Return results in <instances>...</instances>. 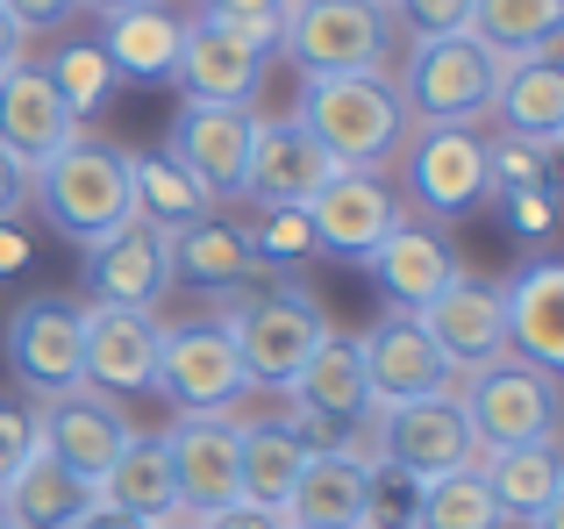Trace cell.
<instances>
[{"label":"cell","mask_w":564,"mask_h":529,"mask_svg":"<svg viewBox=\"0 0 564 529\" xmlns=\"http://www.w3.org/2000/svg\"><path fill=\"white\" fill-rule=\"evenodd\" d=\"M500 301H508V358L557 379L564 373V258H529L500 287Z\"/></svg>","instance_id":"obj_23"},{"label":"cell","mask_w":564,"mask_h":529,"mask_svg":"<svg viewBox=\"0 0 564 529\" xmlns=\"http://www.w3.org/2000/svg\"><path fill=\"white\" fill-rule=\"evenodd\" d=\"M301 215H307V229H315L322 251L329 258H358V264L408 223V208H400V194H393L386 172H336Z\"/></svg>","instance_id":"obj_16"},{"label":"cell","mask_w":564,"mask_h":529,"mask_svg":"<svg viewBox=\"0 0 564 529\" xmlns=\"http://www.w3.org/2000/svg\"><path fill=\"white\" fill-rule=\"evenodd\" d=\"M129 208H137L143 223H158V229H180V223L215 215V201H207V186L193 180L186 165H172L165 151H151V158L129 151Z\"/></svg>","instance_id":"obj_34"},{"label":"cell","mask_w":564,"mask_h":529,"mask_svg":"<svg viewBox=\"0 0 564 529\" xmlns=\"http://www.w3.org/2000/svg\"><path fill=\"white\" fill-rule=\"evenodd\" d=\"M414 529H508V522H500L479 465H465V473H443L414 487Z\"/></svg>","instance_id":"obj_35"},{"label":"cell","mask_w":564,"mask_h":529,"mask_svg":"<svg viewBox=\"0 0 564 529\" xmlns=\"http://www.w3.org/2000/svg\"><path fill=\"white\" fill-rule=\"evenodd\" d=\"M372 279H379V293L393 301V315H422L429 301H436L451 279H465V264H457V251L436 237L429 223H400L393 237L379 244L372 258Z\"/></svg>","instance_id":"obj_25"},{"label":"cell","mask_w":564,"mask_h":529,"mask_svg":"<svg viewBox=\"0 0 564 529\" xmlns=\"http://www.w3.org/2000/svg\"><path fill=\"white\" fill-rule=\"evenodd\" d=\"M336 172L344 165H336L293 115H258V129H250V165H243V201H258V215L307 208Z\"/></svg>","instance_id":"obj_12"},{"label":"cell","mask_w":564,"mask_h":529,"mask_svg":"<svg viewBox=\"0 0 564 529\" xmlns=\"http://www.w3.org/2000/svg\"><path fill=\"white\" fill-rule=\"evenodd\" d=\"M414 322L451 358V373H479V365L508 358V301H500L494 279H451Z\"/></svg>","instance_id":"obj_17"},{"label":"cell","mask_w":564,"mask_h":529,"mask_svg":"<svg viewBox=\"0 0 564 529\" xmlns=\"http://www.w3.org/2000/svg\"><path fill=\"white\" fill-rule=\"evenodd\" d=\"M221 14H286V0H207Z\"/></svg>","instance_id":"obj_48"},{"label":"cell","mask_w":564,"mask_h":529,"mask_svg":"<svg viewBox=\"0 0 564 529\" xmlns=\"http://www.w3.org/2000/svg\"><path fill=\"white\" fill-rule=\"evenodd\" d=\"M379 8H386V0H379Z\"/></svg>","instance_id":"obj_52"},{"label":"cell","mask_w":564,"mask_h":529,"mask_svg":"<svg viewBox=\"0 0 564 529\" xmlns=\"http://www.w3.org/2000/svg\"><path fill=\"white\" fill-rule=\"evenodd\" d=\"M79 8H94L100 22H108V14H129V8H143V0H79Z\"/></svg>","instance_id":"obj_49"},{"label":"cell","mask_w":564,"mask_h":529,"mask_svg":"<svg viewBox=\"0 0 564 529\" xmlns=\"http://www.w3.org/2000/svg\"><path fill=\"white\" fill-rule=\"evenodd\" d=\"M479 479L494 494L500 522H536L564 501V465L557 444H508V451H479Z\"/></svg>","instance_id":"obj_29"},{"label":"cell","mask_w":564,"mask_h":529,"mask_svg":"<svg viewBox=\"0 0 564 529\" xmlns=\"http://www.w3.org/2000/svg\"><path fill=\"white\" fill-rule=\"evenodd\" d=\"M264 65H272V51H264L258 36H250L236 14H186L180 22V57H172V86H180L186 100H215V108H250L264 86Z\"/></svg>","instance_id":"obj_8"},{"label":"cell","mask_w":564,"mask_h":529,"mask_svg":"<svg viewBox=\"0 0 564 529\" xmlns=\"http://www.w3.org/2000/svg\"><path fill=\"white\" fill-rule=\"evenodd\" d=\"M500 208H508V229L522 244H543V237H551V223H557L551 186H514V194H500Z\"/></svg>","instance_id":"obj_40"},{"label":"cell","mask_w":564,"mask_h":529,"mask_svg":"<svg viewBox=\"0 0 564 529\" xmlns=\"http://www.w3.org/2000/svg\"><path fill=\"white\" fill-rule=\"evenodd\" d=\"M457 408L471 422L479 451H508V444H551L557 436V379L536 373L522 358H494L479 373H465V387H451Z\"/></svg>","instance_id":"obj_7"},{"label":"cell","mask_w":564,"mask_h":529,"mask_svg":"<svg viewBox=\"0 0 564 529\" xmlns=\"http://www.w3.org/2000/svg\"><path fill=\"white\" fill-rule=\"evenodd\" d=\"M158 529H193V522H186V516H172V522H158Z\"/></svg>","instance_id":"obj_50"},{"label":"cell","mask_w":564,"mask_h":529,"mask_svg":"<svg viewBox=\"0 0 564 529\" xmlns=\"http://www.w3.org/2000/svg\"><path fill=\"white\" fill-rule=\"evenodd\" d=\"M193 529H286L279 508H250V501H229V508H207V516H186Z\"/></svg>","instance_id":"obj_43"},{"label":"cell","mask_w":564,"mask_h":529,"mask_svg":"<svg viewBox=\"0 0 564 529\" xmlns=\"http://www.w3.org/2000/svg\"><path fill=\"white\" fill-rule=\"evenodd\" d=\"M494 115L508 122V137L536 143V151H557L564 143V65L557 51H522L508 72H500Z\"/></svg>","instance_id":"obj_26"},{"label":"cell","mask_w":564,"mask_h":529,"mask_svg":"<svg viewBox=\"0 0 564 529\" xmlns=\"http://www.w3.org/2000/svg\"><path fill=\"white\" fill-rule=\"evenodd\" d=\"M221 330L236 344V365H243L250 387H286L307 358L329 336V315L307 287H229L221 293Z\"/></svg>","instance_id":"obj_2"},{"label":"cell","mask_w":564,"mask_h":529,"mask_svg":"<svg viewBox=\"0 0 564 529\" xmlns=\"http://www.w3.org/2000/svg\"><path fill=\"white\" fill-rule=\"evenodd\" d=\"M286 393H293V408H301V422L307 430H358V422H372V387H365V358H358V344L350 336H322V350L301 365V373L286 379Z\"/></svg>","instance_id":"obj_24"},{"label":"cell","mask_w":564,"mask_h":529,"mask_svg":"<svg viewBox=\"0 0 564 529\" xmlns=\"http://www.w3.org/2000/svg\"><path fill=\"white\" fill-rule=\"evenodd\" d=\"M165 264H172V287H200V293H229L258 279V264L243 251V229L221 223V215L165 229Z\"/></svg>","instance_id":"obj_28"},{"label":"cell","mask_w":564,"mask_h":529,"mask_svg":"<svg viewBox=\"0 0 564 529\" xmlns=\"http://www.w3.org/2000/svg\"><path fill=\"white\" fill-rule=\"evenodd\" d=\"M386 14L408 29V43H422V36H457V29H465V0H386Z\"/></svg>","instance_id":"obj_39"},{"label":"cell","mask_w":564,"mask_h":529,"mask_svg":"<svg viewBox=\"0 0 564 529\" xmlns=\"http://www.w3.org/2000/svg\"><path fill=\"white\" fill-rule=\"evenodd\" d=\"M29 194H36L43 223L79 251H94L108 229H122L137 215L129 208V151L94 137H72L43 172H29Z\"/></svg>","instance_id":"obj_3"},{"label":"cell","mask_w":564,"mask_h":529,"mask_svg":"<svg viewBox=\"0 0 564 529\" xmlns=\"http://www.w3.org/2000/svg\"><path fill=\"white\" fill-rule=\"evenodd\" d=\"M315 436L293 422H236V501L250 508H286Z\"/></svg>","instance_id":"obj_27"},{"label":"cell","mask_w":564,"mask_h":529,"mask_svg":"<svg viewBox=\"0 0 564 529\" xmlns=\"http://www.w3.org/2000/svg\"><path fill=\"white\" fill-rule=\"evenodd\" d=\"M250 129L258 115L250 108H215V100H186L165 129V158L186 165L193 180L207 186V201H243V165H250Z\"/></svg>","instance_id":"obj_15"},{"label":"cell","mask_w":564,"mask_h":529,"mask_svg":"<svg viewBox=\"0 0 564 529\" xmlns=\"http://www.w3.org/2000/svg\"><path fill=\"white\" fill-rule=\"evenodd\" d=\"M29 264V237L14 223H0V272H22Z\"/></svg>","instance_id":"obj_46"},{"label":"cell","mask_w":564,"mask_h":529,"mask_svg":"<svg viewBox=\"0 0 564 529\" xmlns=\"http://www.w3.org/2000/svg\"><path fill=\"white\" fill-rule=\"evenodd\" d=\"M22 208H29V172L14 165L8 151H0V223H14Z\"/></svg>","instance_id":"obj_44"},{"label":"cell","mask_w":564,"mask_h":529,"mask_svg":"<svg viewBox=\"0 0 564 529\" xmlns=\"http://www.w3.org/2000/svg\"><path fill=\"white\" fill-rule=\"evenodd\" d=\"M243 365L221 322H180V330H158V373L151 393H165L180 415H221L229 401H243Z\"/></svg>","instance_id":"obj_10"},{"label":"cell","mask_w":564,"mask_h":529,"mask_svg":"<svg viewBox=\"0 0 564 529\" xmlns=\"http://www.w3.org/2000/svg\"><path fill=\"white\" fill-rule=\"evenodd\" d=\"M43 79L57 86V100H65L79 122H86V115H100L115 100V86H122L108 72V57H100V43H57L51 65H43Z\"/></svg>","instance_id":"obj_36"},{"label":"cell","mask_w":564,"mask_h":529,"mask_svg":"<svg viewBox=\"0 0 564 529\" xmlns=\"http://www.w3.org/2000/svg\"><path fill=\"white\" fill-rule=\"evenodd\" d=\"M36 451V408L29 401H0V473H22V458Z\"/></svg>","instance_id":"obj_41"},{"label":"cell","mask_w":564,"mask_h":529,"mask_svg":"<svg viewBox=\"0 0 564 529\" xmlns=\"http://www.w3.org/2000/svg\"><path fill=\"white\" fill-rule=\"evenodd\" d=\"M379 465H393L414 487L479 465V444H471V422H465V408H457V393H436V401L379 415Z\"/></svg>","instance_id":"obj_13"},{"label":"cell","mask_w":564,"mask_h":529,"mask_svg":"<svg viewBox=\"0 0 564 529\" xmlns=\"http://www.w3.org/2000/svg\"><path fill=\"white\" fill-rule=\"evenodd\" d=\"M486 165H494V194H514V186H551V151L522 137H500L486 143Z\"/></svg>","instance_id":"obj_38"},{"label":"cell","mask_w":564,"mask_h":529,"mask_svg":"<svg viewBox=\"0 0 564 529\" xmlns=\"http://www.w3.org/2000/svg\"><path fill=\"white\" fill-rule=\"evenodd\" d=\"M100 501L129 508V516L143 522H172L180 516V487H172V458H165V436H129L122 451H115V465L100 473Z\"/></svg>","instance_id":"obj_32"},{"label":"cell","mask_w":564,"mask_h":529,"mask_svg":"<svg viewBox=\"0 0 564 529\" xmlns=\"http://www.w3.org/2000/svg\"><path fill=\"white\" fill-rule=\"evenodd\" d=\"M86 508H94V487L79 473H65L51 451H29L22 473L0 494V522H14V529H72Z\"/></svg>","instance_id":"obj_31"},{"label":"cell","mask_w":564,"mask_h":529,"mask_svg":"<svg viewBox=\"0 0 564 529\" xmlns=\"http://www.w3.org/2000/svg\"><path fill=\"white\" fill-rule=\"evenodd\" d=\"M0 358H8L14 387L51 401V393L86 387V301L65 293H29L0 330Z\"/></svg>","instance_id":"obj_6"},{"label":"cell","mask_w":564,"mask_h":529,"mask_svg":"<svg viewBox=\"0 0 564 529\" xmlns=\"http://www.w3.org/2000/svg\"><path fill=\"white\" fill-rule=\"evenodd\" d=\"M0 529H14V522H0Z\"/></svg>","instance_id":"obj_51"},{"label":"cell","mask_w":564,"mask_h":529,"mask_svg":"<svg viewBox=\"0 0 564 529\" xmlns=\"http://www.w3.org/2000/svg\"><path fill=\"white\" fill-rule=\"evenodd\" d=\"M557 29H564V0H465V36H479L500 57L551 51Z\"/></svg>","instance_id":"obj_33"},{"label":"cell","mask_w":564,"mask_h":529,"mask_svg":"<svg viewBox=\"0 0 564 529\" xmlns=\"http://www.w3.org/2000/svg\"><path fill=\"white\" fill-rule=\"evenodd\" d=\"M158 330H165V322L143 315V307L86 301V387L94 393H151Z\"/></svg>","instance_id":"obj_22"},{"label":"cell","mask_w":564,"mask_h":529,"mask_svg":"<svg viewBox=\"0 0 564 529\" xmlns=\"http://www.w3.org/2000/svg\"><path fill=\"white\" fill-rule=\"evenodd\" d=\"M72 529H158V522H143V516H129V508H115V501H100V494H94V508H86Z\"/></svg>","instance_id":"obj_45"},{"label":"cell","mask_w":564,"mask_h":529,"mask_svg":"<svg viewBox=\"0 0 564 529\" xmlns=\"http://www.w3.org/2000/svg\"><path fill=\"white\" fill-rule=\"evenodd\" d=\"M100 57L122 86H165L172 57H180V14L165 0H143L129 14H108V36H100Z\"/></svg>","instance_id":"obj_30"},{"label":"cell","mask_w":564,"mask_h":529,"mask_svg":"<svg viewBox=\"0 0 564 529\" xmlns=\"http://www.w3.org/2000/svg\"><path fill=\"white\" fill-rule=\"evenodd\" d=\"M358 358H365V387H372V415H393V408L414 401H436V393L457 387L451 358L429 344V330L414 315H386L358 336Z\"/></svg>","instance_id":"obj_11"},{"label":"cell","mask_w":564,"mask_h":529,"mask_svg":"<svg viewBox=\"0 0 564 529\" xmlns=\"http://www.w3.org/2000/svg\"><path fill=\"white\" fill-rule=\"evenodd\" d=\"M172 487H180V516H207V508L236 501V422L229 415H180L165 430Z\"/></svg>","instance_id":"obj_21"},{"label":"cell","mask_w":564,"mask_h":529,"mask_svg":"<svg viewBox=\"0 0 564 529\" xmlns=\"http://www.w3.org/2000/svg\"><path fill=\"white\" fill-rule=\"evenodd\" d=\"M165 287H172L165 229L143 223V215H129L122 229H108V237L86 251V293H94L100 307H143V315H151V307L165 301Z\"/></svg>","instance_id":"obj_19"},{"label":"cell","mask_w":564,"mask_h":529,"mask_svg":"<svg viewBox=\"0 0 564 529\" xmlns=\"http://www.w3.org/2000/svg\"><path fill=\"white\" fill-rule=\"evenodd\" d=\"M293 122L322 143L344 172H386L408 143V108H400V86L393 79H301V108Z\"/></svg>","instance_id":"obj_1"},{"label":"cell","mask_w":564,"mask_h":529,"mask_svg":"<svg viewBox=\"0 0 564 529\" xmlns=\"http://www.w3.org/2000/svg\"><path fill=\"white\" fill-rule=\"evenodd\" d=\"M129 415L115 393H94V387H72V393H51L36 401V451H51L65 473H79L86 487H100V473L115 465V451L129 444Z\"/></svg>","instance_id":"obj_14"},{"label":"cell","mask_w":564,"mask_h":529,"mask_svg":"<svg viewBox=\"0 0 564 529\" xmlns=\"http://www.w3.org/2000/svg\"><path fill=\"white\" fill-rule=\"evenodd\" d=\"M372 473L379 465L365 451L344 444H315L286 494V529H365V508H372Z\"/></svg>","instance_id":"obj_20"},{"label":"cell","mask_w":564,"mask_h":529,"mask_svg":"<svg viewBox=\"0 0 564 529\" xmlns=\"http://www.w3.org/2000/svg\"><path fill=\"white\" fill-rule=\"evenodd\" d=\"M22 57H29V51H22V29H14L8 14H0V72H14Z\"/></svg>","instance_id":"obj_47"},{"label":"cell","mask_w":564,"mask_h":529,"mask_svg":"<svg viewBox=\"0 0 564 529\" xmlns=\"http://www.w3.org/2000/svg\"><path fill=\"white\" fill-rule=\"evenodd\" d=\"M0 14H8V22L22 29V43H29V36H51V29H65L72 14H79V0H0Z\"/></svg>","instance_id":"obj_42"},{"label":"cell","mask_w":564,"mask_h":529,"mask_svg":"<svg viewBox=\"0 0 564 529\" xmlns=\"http://www.w3.org/2000/svg\"><path fill=\"white\" fill-rule=\"evenodd\" d=\"M243 251H250V264H307V258H322V244L301 208H272L243 229Z\"/></svg>","instance_id":"obj_37"},{"label":"cell","mask_w":564,"mask_h":529,"mask_svg":"<svg viewBox=\"0 0 564 529\" xmlns=\"http://www.w3.org/2000/svg\"><path fill=\"white\" fill-rule=\"evenodd\" d=\"M400 165H408V194L422 201V215H436V223H457V215L494 201L486 137L465 129V122H414L408 143H400Z\"/></svg>","instance_id":"obj_9"},{"label":"cell","mask_w":564,"mask_h":529,"mask_svg":"<svg viewBox=\"0 0 564 529\" xmlns=\"http://www.w3.org/2000/svg\"><path fill=\"white\" fill-rule=\"evenodd\" d=\"M279 51L301 79H393V14L379 0H286Z\"/></svg>","instance_id":"obj_4"},{"label":"cell","mask_w":564,"mask_h":529,"mask_svg":"<svg viewBox=\"0 0 564 529\" xmlns=\"http://www.w3.org/2000/svg\"><path fill=\"white\" fill-rule=\"evenodd\" d=\"M514 57L486 51L479 36H422L408 43V65H400V108H408V122H479V115H494V94H500V72H508Z\"/></svg>","instance_id":"obj_5"},{"label":"cell","mask_w":564,"mask_h":529,"mask_svg":"<svg viewBox=\"0 0 564 529\" xmlns=\"http://www.w3.org/2000/svg\"><path fill=\"white\" fill-rule=\"evenodd\" d=\"M79 137V115L57 100V86L43 79L36 57H22L14 72H0V151L22 172H43L65 143Z\"/></svg>","instance_id":"obj_18"}]
</instances>
